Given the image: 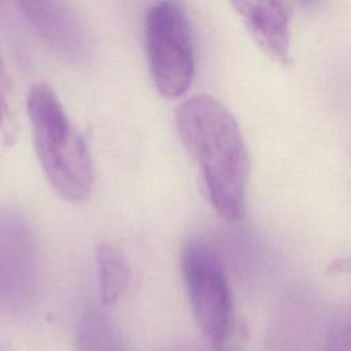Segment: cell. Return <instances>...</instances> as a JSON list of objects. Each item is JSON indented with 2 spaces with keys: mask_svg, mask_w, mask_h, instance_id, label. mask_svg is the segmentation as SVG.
<instances>
[{
  "mask_svg": "<svg viewBox=\"0 0 351 351\" xmlns=\"http://www.w3.org/2000/svg\"><path fill=\"white\" fill-rule=\"evenodd\" d=\"M37 287L36 239L26 217L0 208V306L26 308Z\"/></svg>",
  "mask_w": 351,
  "mask_h": 351,
  "instance_id": "5b68a950",
  "label": "cell"
},
{
  "mask_svg": "<svg viewBox=\"0 0 351 351\" xmlns=\"http://www.w3.org/2000/svg\"><path fill=\"white\" fill-rule=\"evenodd\" d=\"M181 273L195 319L213 347L232 339L233 296L218 252L200 240L188 243L181 252Z\"/></svg>",
  "mask_w": 351,
  "mask_h": 351,
  "instance_id": "277c9868",
  "label": "cell"
},
{
  "mask_svg": "<svg viewBox=\"0 0 351 351\" xmlns=\"http://www.w3.org/2000/svg\"><path fill=\"white\" fill-rule=\"evenodd\" d=\"M322 351H351V313L348 308L337 311L328 324Z\"/></svg>",
  "mask_w": 351,
  "mask_h": 351,
  "instance_id": "8fae6325",
  "label": "cell"
},
{
  "mask_svg": "<svg viewBox=\"0 0 351 351\" xmlns=\"http://www.w3.org/2000/svg\"><path fill=\"white\" fill-rule=\"evenodd\" d=\"M176 126L213 208L226 221H240L245 214L250 155L233 114L215 97L199 93L177 107Z\"/></svg>",
  "mask_w": 351,
  "mask_h": 351,
  "instance_id": "6da1fadb",
  "label": "cell"
},
{
  "mask_svg": "<svg viewBox=\"0 0 351 351\" xmlns=\"http://www.w3.org/2000/svg\"><path fill=\"white\" fill-rule=\"evenodd\" d=\"M96 269L100 300L107 306L115 304L126 291L130 278L125 255L112 244H101L96 250Z\"/></svg>",
  "mask_w": 351,
  "mask_h": 351,
  "instance_id": "ba28073f",
  "label": "cell"
},
{
  "mask_svg": "<svg viewBox=\"0 0 351 351\" xmlns=\"http://www.w3.org/2000/svg\"><path fill=\"white\" fill-rule=\"evenodd\" d=\"M213 348H214V351H241L240 346L233 340V337L217 347H213Z\"/></svg>",
  "mask_w": 351,
  "mask_h": 351,
  "instance_id": "7c38bea8",
  "label": "cell"
},
{
  "mask_svg": "<svg viewBox=\"0 0 351 351\" xmlns=\"http://www.w3.org/2000/svg\"><path fill=\"white\" fill-rule=\"evenodd\" d=\"M77 351H126L112 324L95 307L86 308L77 325Z\"/></svg>",
  "mask_w": 351,
  "mask_h": 351,
  "instance_id": "9c48e42d",
  "label": "cell"
},
{
  "mask_svg": "<svg viewBox=\"0 0 351 351\" xmlns=\"http://www.w3.org/2000/svg\"><path fill=\"white\" fill-rule=\"evenodd\" d=\"M144 41L149 73L167 99L186 93L195 75V49L186 12L177 0H156L145 14Z\"/></svg>",
  "mask_w": 351,
  "mask_h": 351,
  "instance_id": "3957f363",
  "label": "cell"
},
{
  "mask_svg": "<svg viewBox=\"0 0 351 351\" xmlns=\"http://www.w3.org/2000/svg\"><path fill=\"white\" fill-rule=\"evenodd\" d=\"M26 110L36 154L47 180L64 200H85L93 185L92 156L59 97L48 84L37 82L29 90Z\"/></svg>",
  "mask_w": 351,
  "mask_h": 351,
  "instance_id": "7a4b0ae2",
  "label": "cell"
},
{
  "mask_svg": "<svg viewBox=\"0 0 351 351\" xmlns=\"http://www.w3.org/2000/svg\"><path fill=\"white\" fill-rule=\"evenodd\" d=\"M18 129L14 89L0 55V133L5 144H12Z\"/></svg>",
  "mask_w": 351,
  "mask_h": 351,
  "instance_id": "30bf717a",
  "label": "cell"
},
{
  "mask_svg": "<svg viewBox=\"0 0 351 351\" xmlns=\"http://www.w3.org/2000/svg\"><path fill=\"white\" fill-rule=\"evenodd\" d=\"M255 44L271 60L291 59L289 0H229Z\"/></svg>",
  "mask_w": 351,
  "mask_h": 351,
  "instance_id": "52a82bcc",
  "label": "cell"
},
{
  "mask_svg": "<svg viewBox=\"0 0 351 351\" xmlns=\"http://www.w3.org/2000/svg\"><path fill=\"white\" fill-rule=\"evenodd\" d=\"M16 3L29 26L53 52L70 60L86 53V34L63 0H16Z\"/></svg>",
  "mask_w": 351,
  "mask_h": 351,
  "instance_id": "8992f818",
  "label": "cell"
}]
</instances>
